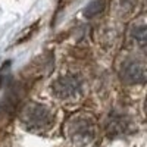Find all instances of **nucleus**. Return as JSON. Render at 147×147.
I'll return each instance as SVG.
<instances>
[{
  "instance_id": "7ed1b4c3",
  "label": "nucleus",
  "mask_w": 147,
  "mask_h": 147,
  "mask_svg": "<svg viewBox=\"0 0 147 147\" xmlns=\"http://www.w3.org/2000/svg\"><path fill=\"white\" fill-rule=\"evenodd\" d=\"M52 90L59 99H71V97H75L80 94L81 81L75 75H65L55 81Z\"/></svg>"
},
{
  "instance_id": "39448f33",
  "label": "nucleus",
  "mask_w": 147,
  "mask_h": 147,
  "mask_svg": "<svg viewBox=\"0 0 147 147\" xmlns=\"http://www.w3.org/2000/svg\"><path fill=\"white\" fill-rule=\"evenodd\" d=\"M129 127V122L122 115H112L107 121V132L110 136H122Z\"/></svg>"
},
{
  "instance_id": "20e7f679",
  "label": "nucleus",
  "mask_w": 147,
  "mask_h": 147,
  "mask_svg": "<svg viewBox=\"0 0 147 147\" xmlns=\"http://www.w3.org/2000/svg\"><path fill=\"white\" fill-rule=\"evenodd\" d=\"M121 78L127 84H144L146 82V66L137 60H129L121 69Z\"/></svg>"
},
{
  "instance_id": "f03ea898",
  "label": "nucleus",
  "mask_w": 147,
  "mask_h": 147,
  "mask_svg": "<svg viewBox=\"0 0 147 147\" xmlns=\"http://www.w3.org/2000/svg\"><path fill=\"white\" fill-rule=\"evenodd\" d=\"M53 119L55 118L50 109L38 103H30L24 107L21 113L24 127L30 131H46L52 127Z\"/></svg>"
},
{
  "instance_id": "423d86ee",
  "label": "nucleus",
  "mask_w": 147,
  "mask_h": 147,
  "mask_svg": "<svg viewBox=\"0 0 147 147\" xmlns=\"http://www.w3.org/2000/svg\"><path fill=\"white\" fill-rule=\"evenodd\" d=\"M103 7H105V2H103V0H93V2L85 7L84 15L88 16V18H93L97 13H100V12L103 10Z\"/></svg>"
},
{
  "instance_id": "0eeeda50",
  "label": "nucleus",
  "mask_w": 147,
  "mask_h": 147,
  "mask_svg": "<svg viewBox=\"0 0 147 147\" xmlns=\"http://www.w3.org/2000/svg\"><path fill=\"white\" fill-rule=\"evenodd\" d=\"M146 37H147V31H146V27L144 25H140V27H136L132 31V38L136 40L141 47H144L146 44Z\"/></svg>"
},
{
  "instance_id": "f257e3e1",
  "label": "nucleus",
  "mask_w": 147,
  "mask_h": 147,
  "mask_svg": "<svg viewBox=\"0 0 147 147\" xmlns=\"http://www.w3.org/2000/svg\"><path fill=\"white\" fill-rule=\"evenodd\" d=\"M66 132L69 140L77 147H88L96 138L94 122L88 116H75L68 122Z\"/></svg>"
}]
</instances>
